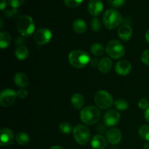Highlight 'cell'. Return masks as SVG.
I'll use <instances>...</instances> for the list:
<instances>
[{"label": "cell", "instance_id": "cell-23", "mask_svg": "<svg viewBox=\"0 0 149 149\" xmlns=\"http://www.w3.org/2000/svg\"><path fill=\"white\" fill-rule=\"evenodd\" d=\"M15 141L20 146H26L30 142V137L26 132H20L15 135Z\"/></svg>", "mask_w": 149, "mask_h": 149}, {"label": "cell", "instance_id": "cell-20", "mask_svg": "<svg viewBox=\"0 0 149 149\" xmlns=\"http://www.w3.org/2000/svg\"><path fill=\"white\" fill-rule=\"evenodd\" d=\"M15 55L17 59L20 61H24L29 57V51L28 48L24 45H19L15 51Z\"/></svg>", "mask_w": 149, "mask_h": 149}, {"label": "cell", "instance_id": "cell-18", "mask_svg": "<svg viewBox=\"0 0 149 149\" xmlns=\"http://www.w3.org/2000/svg\"><path fill=\"white\" fill-rule=\"evenodd\" d=\"M98 69L103 74H106L111 71L112 68V61L109 58H103L98 63Z\"/></svg>", "mask_w": 149, "mask_h": 149}, {"label": "cell", "instance_id": "cell-39", "mask_svg": "<svg viewBox=\"0 0 149 149\" xmlns=\"http://www.w3.org/2000/svg\"><path fill=\"white\" fill-rule=\"evenodd\" d=\"M146 39L147 42L149 44V29L147 31L146 33Z\"/></svg>", "mask_w": 149, "mask_h": 149}, {"label": "cell", "instance_id": "cell-19", "mask_svg": "<svg viewBox=\"0 0 149 149\" xmlns=\"http://www.w3.org/2000/svg\"><path fill=\"white\" fill-rule=\"evenodd\" d=\"M71 103L74 109L77 110H79L81 109L84 103V97L81 95L80 93H75L74 95L71 97Z\"/></svg>", "mask_w": 149, "mask_h": 149}, {"label": "cell", "instance_id": "cell-28", "mask_svg": "<svg viewBox=\"0 0 149 149\" xmlns=\"http://www.w3.org/2000/svg\"><path fill=\"white\" fill-rule=\"evenodd\" d=\"M90 26L93 31H98L101 29V23H100V20L97 17H94L93 20H91L90 23Z\"/></svg>", "mask_w": 149, "mask_h": 149}, {"label": "cell", "instance_id": "cell-31", "mask_svg": "<svg viewBox=\"0 0 149 149\" xmlns=\"http://www.w3.org/2000/svg\"><path fill=\"white\" fill-rule=\"evenodd\" d=\"M108 1L111 7L118 8V7H122L125 4V0H108Z\"/></svg>", "mask_w": 149, "mask_h": 149}, {"label": "cell", "instance_id": "cell-9", "mask_svg": "<svg viewBox=\"0 0 149 149\" xmlns=\"http://www.w3.org/2000/svg\"><path fill=\"white\" fill-rule=\"evenodd\" d=\"M52 32L50 30L46 28H42L36 31L34 33L35 42L39 45H43L45 44H47L52 39Z\"/></svg>", "mask_w": 149, "mask_h": 149}, {"label": "cell", "instance_id": "cell-26", "mask_svg": "<svg viewBox=\"0 0 149 149\" xmlns=\"http://www.w3.org/2000/svg\"><path fill=\"white\" fill-rule=\"evenodd\" d=\"M114 106L118 111H125L128 109L129 107V104L127 100H124V99L120 98L116 100L114 102Z\"/></svg>", "mask_w": 149, "mask_h": 149}, {"label": "cell", "instance_id": "cell-10", "mask_svg": "<svg viewBox=\"0 0 149 149\" xmlns=\"http://www.w3.org/2000/svg\"><path fill=\"white\" fill-rule=\"evenodd\" d=\"M103 121L106 127H114L120 121V114L117 111L113 109L108 110L103 116Z\"/></svg>", "mask_w": 149, "mask_h": 149}, {"label": "cell", "instance_id": "cell-27", "mask_svg": "<svg viewBox=\"0 0 149 149\" xmlns=\"http://www.w3.org/2000/svg\"><path fill=\"white\" fill-rule=\"evenodd\" d=\"M59 130L63 134H65V135L70 134L71 132V131L73 130L71 125L67 122H63L60 124Z\"/></svg>", "mask_w": 149, "mask_h": 149}, {"label": "cell", "instance_id": "cell-4", "mask_svg": "<svg viewBox=\"0 0 149 149\" xmlns=\"http://www.w3.org/2000/svg\"><path fill=\"white\" fill-rule=\"evenodd\" d=\"M17 29L22 36H31L33 34L35 30V25L33 19L26 15L20 16L17 20Z\"/></svg>", "mask_w": 149, "mask_h": 149}, {"label": "cell", "instance_id": "cell-7", "mask_svg": "<svg viewBox=\"0 0 149 149\" xmlns=\"http://www.w3.org/2000/svg\"><path fill=\"white\" fill-rule=\"evenodd\" d=\"M73 135L75 141L80 145H86L90 139V132L88 127L78 125L73 129Z\"/></svg>", "mask_w": 149, "mask_h": 149}, {"label": "cell", "instance_id": "cell-33", "mask_svg": "<svg viewBox=\"0 0 149 149\" xmlns=\"http://www.w3.org/2000/svg\"><path fill=\"white\" fill-rule=\"evenodd\" d=\"M138 106L140 109H143V110H146L149 107V102L148 100L145 98H142L139 100L138 102Z\"/></svg>", "mask_w": 149, "mask_h": 149}, {"label": "cell", "instance_id": "cell-5", "mask_svg": "<svg viewBox=\"0 0 149 149\" xmlns=\"http://www.w3.org/2000/svg\"><path fill=\"white\" fill-rule=\"evenodd\" d=\"M106 51L108 55L113 59H119L125 55V49L122 43L116 39H112L108 42Z\"/></svg>", "mask_w": 149, "mask_h": 149}, {"label": "cell", "instance_id": "cell-34", "mask_svg": "<svg viewBox=\"0 0 149 149\" xmlns=\"http://www.w3.org/2000/svg\"><path fill=\"white\" fill-rule=\"evenodd\" d=\"M141 60L144 64L149 65V49L143 52L142 55H141Z\"/></svg>", "mask_w": 149, "mask_h": 149}, {"label": "cell", "instance_id": "cell-35", "mask_svg": "<svg viewBox=\"0 0 149 149\" xmlns=\"http://www.w3.org/2000/svg\"><path fill=\"white\" fill-rule=\"evenodd\" d=\"M28 92L24 89H20L17 92V96L20 99H24L27 97Z\"/></svg>", "mask_w": 149, "mask_h": 149}, {"label": "cell", "instance_id": "cell-30", "mask_svg": "<svg viewBox=\"0 0 149 149\" xmlns=\"http://www.w3.org/2000/svg\"><path fill=\"white\" fill-rule=\"evenodd\" d=\"M19 15V10L17 9H12L4 11V15L7 17H15Z\"/></svg>", "mask_w": 149, "mask_h": 149}, {"label": "cell", "instance_id": "cell-15", "mask_svg": "<svg viewBox=\"0 0 149 149\" xmlns=\"http://www.w3.org/2000/svg\"><path fill=\"white\" fill-rule=\"evenodd\" d=\"M118 35L122 41H129L132 35V28L127 24L122 25L118 29Z\"/></svg>", "mask_w": 149, "mask_h": 149}, {"label": "cell", "instance_id": "cell-6", "mask_svg": "<svg viewBox=\"0 0 149 149\" xmlns=\"http://www.w3.org/2000/svg\"><path fill=\"white\" fill-rule=\"evenodd\" d=\"M95 102L101 109H108L113 104V99L111 95L105 90H99L95 95Z\"/></svg>", "mask_w": 149, "mask_h": 149}, {"label": "cell", "instance_id": "cell-41", "mask_svg": "<svg viewBox=\"0 0 149 149\" xmlns=\"http://www.w3.org/2000/svg\"><path fill=\"white\" fill-rule=\"evenodd\" d=\"M143 149H149V142L146 143L143 145Z\"/></svg>", "mask_w": 149, "mask_h": 149}, {"label": "cell", "instance_id": "cell-21", "mask_svg": "<svg viewBox=\"0 0 149 149\" xmlns=\"http://www.w3.org/2000/svg\"><path fill=\"white\" fill-rule=\"evenodd\" d=\"M87 23L82 19H77L73 23V30L77 33H83L87 31Z\"/></svg>", "mask_w": 149, "mask_h": 149}, {"label": "cell", "instance_id": "cell-29", "mask_svg": "<svg viewBox=\"0 0 149 149\" xmlns=\"http://www.w3.org/2000/svg\"><path fill=\"white\" fill-rule=\"evenodd\" d=\"M64 4L70 8H76L82 3L83 0H63Z\"/></svg>", "mask_w": 149, "mask_h": 149}, {"label": "cell", "instance_id": "cell-1", "mask_svg": "<svg viewBox=\"0 0 149 149\" xmlns=\"http://www.w3.org/2000/svg\"><path fill=\"white\" fill-rule=\"evenodd\" d=\"M68 61L73 67L82 68L90 61V57L87 52L83 50H73L68 55Z\"/></svg>", "mask_w": 149, "mask_h": 149}, {"label": "cell", "instance_id": "cell-40", "mask_svg": "<svg viewBox=\"0 0 149 149\" xmlns=\"http://www.w3.org/2000/svg\"><path fill=\"white\" fill-rule=\"evenodd\" d=\"M49 149H63L61 146H52Z\"/></svg>", "mask_w": 149, "mask_h": 149}, {"label": "cell", "instance_id": "cell-38", "mask_svg": "<svg viewBox=\"0 0 149 149\" xmlns=\"http://www.w3.org/2000/svg\"><path fill=\"white\" fill-rule=\"evenodd\" d=\"M90 63H91V65L92 66H95L96 65H98V63H97V60L96 59H93V60H92L91 61V62H90Z\"/></svg>", "mask_w": 149, "mask_h": 149}, {"label": "cell", "instance_id": "cell-42", "mask_svg": "<svg viewBox=\"0 0 149 149\" xmlns=\"http://www.w3.org/2000/svg\"><path fill=\"white\" fill-rule=\"evenodd\" d=\"M0 20H1V26H0V28H1V29H2L3 24H4V21H3L2 17H0Z\"/></svg>", "mask_w": 149, "mask_h": 149}, {"label": "cell", "instance_id": "cell-2", "mask_svg": "<svg viewBox=\"0 0 149 149\" xmlns=\"http://www.w3.org/2000/svg\"><path fill=\"white\" fill-rule=\"evenodd\" d=\"M100 118V111L98 108L93 106L84 108L80 112V119L87 125H93Z\"/></svg>", "mask_w": 149, "mask_h": 149}, {"label": "cell", "instance_id": "cell-25", "mask_svg": "<svg viewBox=\"0 0 149 149\" xmlns=\"http://www.w3.org/2000/svg\"><path fill=\"white\" fill-rule=\"evenodd\" d=\"M138 134L141 138L149 142V125L141 126L138 130Z\"/></svg>", "mask_w": 149, "mask_h": 149}, {"label": "cell", "instance_id": "cell-12", "mask_svg": "<svg viewBox=\"0 0 149 149\" xmlns=\"http://www.w3.org/2000/svg\"><path fill=\"white\" fill-rule=\"evenodd\" d=\"M122 135L117 128H111L106 132V140L112 145H116L122 141Z\"/></svg>", "mask_w": 149, "mask_h": 149}, {"label": "cell", "instance_id": "cell-14", "mask_svg": "<svg viewBox=\"0 0 149 149\" xmlns=\"http://www.w3.org/2000/svg\"><path fill=\"white\" fill-rule=\"evenodd\" d=\"M132 70V65L126 60H122L116 63L115 71L119 76H127Z\"/></svg>", "mask_w": 149, "mask_h": 149}, {"label": "cell", "instance_id": "cell-8", "mask_svg": "<svg viewBox=\"0 0 149 149\" xmlns=\"http://www.w3.org/2000/svg\"><path fill=\"white\" fill-rule=\"evenodd\" d=\"M17 93L11 89H4L0 94V104L3 107L13 106L17 97Z\"/></svg>", "mask_w": 149, "mask_h": 149}, {"label": "cell", "instance_id": "cell-17", "mask_svg": "<svg viewBox=\"0 0 149 149\" xmlns=\"http://www.w3.org/2000/svg\"><path fill=\"white\" fill-rule=\"evenodd\" d=\"M14 81L15 84L21 88L27 87L29 85V80L27 76L21 72L17 73L14 77Z\"/></svg>", "mask_w": 149, "mask_h": 149}, {"label": "cell", "instance_id": "cell-37", "mask_svg": "<svg viewBox=\"0 0 149 149\" xmlns=\"http://www.w3.org/2000/svg\"><path fill=\"white\" fill-rule=\"evenodd\" d=\"M144 116H145L146 120L149 122V107L146 110L145 113H144Z\"/></svg>", "mask_w": 149, "mask_h": 149}, {"label": "cell", "instance_id": "cell-16", "mask_svg": "<svg viewBox=\"0 0 149 149\" xmlns=\"http://www.w3.org/2000/svg\"><path fill=\"white\" fill-rule=\"evenodd\" d=\"M91 146L93 149H104L106 146V141L103 136L96 135L92 138Z\"/></svg>", "mask_w": 149, "mask_h": 149}, {"label": "cell", "instance_id": "cell-32", "mask_svg": "<svg viewBox=\"0 0 149 149\" xmlns=\"http://www.w3.org/2000/svg\"><path fill=\"white\" fill-rule=\"evenodd\" d=\"M25 0H8L9 4L13 8H18L21 5H23Z\"/></svg>", "mask_w": 149, "mask_h": 149}, {"label": "cell", "instance_id": "cell-24", "mask_svg": "<svg viewBox=\"0 0 149 149\" xmlns=\"http://www.w3.org/2000/svg\"><path fill=\"white\" fill-rule=\"evenodd\" d=\"M90 50H91L92 53L95 55V56H100L103 55L105 52L104 47L102 44L100 43H94L90 47Z\"/></svg>", "mask_w": 149, "mask_h": 149}, {"label": "cell", "instance_id": "cell-36", "mask_svg": "<svg viewBox=\"0 0 149 149\" xmlns=\"http://www.w3.org/2000/svg\"><path fill=\"white\" fill-rule=\"evenodd\" d=\"M6 6H7V2H6V0H1V4H0V9L1 10H4L6 8Z\"/></svg>", "mask_w": 149, "mask_h": 149}, {"label": "cell", "instance_id": "cell-13", "mask_svg": "<svg viewBox=\"0 0 149 149\" xmlns=\"http://www.w3.org/2000/svg\"><path fill=\"white\" fill-rule=\"evenodd\" d=\"M14 139L13 132L9 128H3L0 131V144L1 146H8L13 143Z\"/></svg>", "mask_w": 149, "mask_h": 149}, {"label": "cell", "instance_id": "cell-3", "mask_svg": "<svg viewBox=\"0 0 149 149\" xmlns=\"http://www.w3.org/2000/svg\"><path fill=\"white\" fill-rule=\"evenodd\" d=\"M103 22L106 29L109 30L114 29L122 23V15L115 9L108 10L105 12L103 15Z\"/></svg>", "mask_w": 149, "mask_h": 149}, {"label": "cell", "instance_id": "cell-22", "mask_svg": "<svg viewBox=\"0 0 149 149\" xmlns=\"http://www.w3.org/2000/svg\"><path fill=\"white\" fill-rule=\"evenodd\" d=\"M0 36H1V39H0V47L1 49L8 47L10 46V43H11L12 40L11 36H10V33L6 31H1L0 33Z\"/></svg>", "mask_w": 149, "mask_h": 149}, {"label": "cell", "instance_id": "cell-11", "mask_svg": "<svg viewBox=\"0 0 149 149\" xmlns=\"http://www.w3.org/2000/svg\"><path fill=\"white\" fill-rule=\"evenodd\" d=\"M103 10V3L102 0H90L87 4V10L91 15L94 17L100 15Z\"/></svg>", "mask_w": 149, "mask_h": 149}]
</instances>
